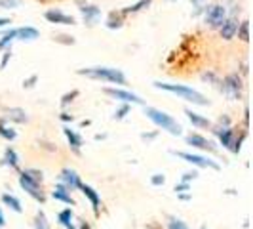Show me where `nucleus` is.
<instances>
[{
    "label": "nucleus",
    "mask_w": 253,
    "mask_h": 229,
    "mask_svg": "<svg viewBox=\"0 0 253 229\" xmlns=\"http://www.w3.org/2000/svg\"><path fill=\"white\" fill-rule=\"evenodd\" d=\"M185 114H187V118L190 120V124L196 128H211V122L202 116V114L194 113V111H190V109H185Z\"/></svg>",
    "instance_id": "obj_19"
},
{
    "label": "nucleus",
    "mask_w": 253,
    "mask_h": 229,
    "mask_svg": "<svg viewBox=\"0 0 253 229\" xmlns=\"http://www.w3.org/2000/svg\"><path fill=\"white\" fill-rule=\"evenodd\" d=\"M38 31L35 27H19L17 29V40H37Z\"/></svg>",
    "instance_id": "obj_23"
},
{
    "label": "nucleus",
    "mask_w": 253,
    "mask_h": 229,
    "mask_svg": "<svg viewBox=\"0 0 253 229\" xmlns=\"http://www.w3.org/2000/svg\"><path fill=\"white\" fill-rule=\"evenodd\" d=\"M6 120L23 124V122L29 120V116H27L25 109H21V107H10V109H6Z\"/></svg>",
    "instance_id": "obj_18"
},
{
    "label": "nucleus",
    "mask_w": 253,
    "mask_h": 229,
    "mask_svg": "<svg viewBox=\"0 0 253 229\" xmlns=\"http://www.w3.org/2000/svg\"><path fill=\"white\" fill-rule=\"evenodd\" d=\"M168 229H189L181 220H175V218H171L169 220V224H168Z\"/></svg>",
    "instance_id": "obj_33"
},
{
    "label": "nucleus",
    "mask_w": 253,
    "mask_h": 229,
    "mask_svg": "<svg viewBox=\"0 0 253 229\" xmlns=\"http://www.w3.org/2000/svg\"><path fill=\"white\" fill-rule=\"evenodd\" d=\"M35 229H50V222H48V218H46V214H44L42 210H38L37 212V218H35Z\"/></svg>",
    "instance_id": "obj_29"
},
{
    "label": "nucleus",
    "mask_w": 253,
    "mask_h": 229,
    "mask_svg": "<svg viewBox=\"0 0 253 229\" xmlns=\"http://www.w3.org/2000/svg\"><path fill=\"white\" fill-rule=\"evenodd\" d=\"M202 78H204V80H208V82H217V78H215V75H213V73H204Z\"/></svg>",
    "instance_id": "obj_42"
},
{
    "label": "nucleus",
    "mask_w": 253,
    "mask_h": 229,
    "mask_svg": "<svg viewBox=\"0 0 253 229\" xmlns=\"http://www.w3.org/2000/svg\"><path fill=\"white\" fill-rule=\"evenodd\" d=\"M80 191L88 197V201L91 203V208H93V214L95 216H99V206H101V199H99V195H97V191L93 189V187H89L86 183H82L80 185Z\"/></svg>",
    "instance_id": "obj_15"
},
{
    "label": "nucleus",
    "mask_w": 253,
    "mask_h": 229,
    "mask_svg": "<svg viewBox=\"0 0 253 229\" xmlns=\"http://www.w3.org/2000/svg\"><path fill=\"white\" fill-rule=\"evenodd\" d=\"M2 52H4V56H2V61H0V69H4L6 63L10 61V57H12V46H10V48H6V50H2Z\"/></svg>",
    "instance_id": "obj_34"
},
{
    "label": "nucleus",
    "mask_w": 253,
    "mask_h": 229,
    "mask_svg": "<svg viewBox=\"0 0 253 229\" xmlns=\"http://www.w3.org/2000/svg\"><path fill=\"white\" fill-rule=\"evenodd\" d=\"M76 96H78V90H73L71 94H65L63 98H61V105H63V107H67L69 103H71V102H73V100H75Z\"/></svg>",
    "instance_id": "obj_32"
},
{
    "label": "nucleus",
    "mask_w": 253,
    "mask_h": 229,
    "mask_svg": "<svg viewBox=\"0 0 253 229\" xmlns=\"http://www.w3.org/2000/svg\"><path fill=\"white\" fill-rule=\"evenodd\" d=\"M228 124H230L228 116H221V118H219V126H228Z\"/></svg>",
    "instance_id": "obj_44"
},
{
    "label": "nucleus",
    "mask_w": 253,
    "mask_h": 229,
    "mask_svg": "<svg viewBox=\"0 0 253 229\" xmlns=\"http://www.w3.org/2000/svg\"><path fill=\"white\" fill-rule=\"evenodd\" d=\"M37 80H38V76H37V75H33V76H31V78H27L25 82H23V86H25V88H33Z\"/></svg>",
    "instance_id": "obj_40"
},
{
    "label": "nucleus",
    "mask_w": 253,
    "mask_h": 229,
    "mask_svg": "<svg viewBox=\"0 0 253 229\" xmlns=\"http://www.w3.org/2000/svg\"><path fill=\"white\" fill-rule=\"evenodd\" d=\"M227 17V8L223 4H210L204 6V21L210 29H219Z\"/></svg>",
    "instance_id": "obj_5"
},
{
    "label": "nucleus",
    "mask_w": 253,
    "mask_h": 229,
    "mask_svg": "<svg viewBox=\"0 0 253 229\" xmlns=\"http://www.w3.org/2000/svg\"><path fill=\"white\" fill-rule=\"evenodd\" d=\"M177 195H179V199H181V201H190L189 193H177Z\"/></svg>",
    "instance_id": "obj_45"
},
{
    "label": "nucleus",
    "mask_w": 253,
    "mask_h": 229,
    "mask_svg": "<svg viewBox=\"0 0 253 229\" xmlns=\"http://www.w3.org/2000/svg\"><path fill=\"white\" fill-rule=\"evenodd\" d=\"M127 113H129V105H127V103H122V105L114 111V120H122Z\"/></svg>",
    "instance_id": "obj_30"
},
{
    "label": "nucleus",
    "mask_w": 253,
    "mask_h": 229,
    "mask_svg": "<svg viewBox=\"0 0 253 229\" xmlns=\"http://www.w3.org/2000/svg\"><path fill=\"white\" fill-rule=\"evenodd\" d=\"M145 114H147V118L151 122H154L156 126L166 130V132H169L171 136H181L183 134V126L179 124L171 114L164 113V111H160L156 107H145Z\"/></svg>",
    "instance_id": "obj_3"
},
{
    "label": "nucleus",
    "mask_w": 253,
    "mask_h": 229,
    "mask_svg": "<svg viewBox=\"0 0 253 229\" xmlns=\"http://www.w3.org/2000/svg\"><path fill=\"white\" fill-rule=\"evenodd\" d=\"M59 183H63L69 191L80 189V185H82L80 176L76 174L75 170H71V168H63V170H61V174H59Z\"/></svg>",
    "instance_id": "obj_12"
},
{
    "label": "nucleus",
    "mask_w": 253,
    "mask_h": 229,
    "mask_svg": "<svg viewBox=\"0 0 253 229\" xmlns=\"http://www.w3.org/2000/svg\"><path fill=\"white\" fill-rule=\"evenodd\" d=\"M105 138H107L105 134H97V136H95V140H97V141H99V140H105Z\"/></svg>",
    "instance_id": "obj_49"
},
{
    "label": "nucleus",
    "mask_w": 253,
    "mask_h": 229,
    "mask_svg": "<svg viewBox=\"0 0 253 229\" xmlns=\"http://www.w3.org/2000/svg\"><path fill=\"white\" fill-rule=\"evenodd\" d=\"M13 40H17V29H10V31H6V33L0 37V52L10 48Z\"/></svg>",
    "instance_id": "obj_22"
},
{
    "label": "nucleus",
    "mask_w": 253,
    "mask_h": 229,
    "mask_svg": "<svg viewBox=\"0 0 253 229\" xmlns=\"http://www.w3.org/2000/svg\"><path fill=\"white\" fill-rule=\"evenodd\" d=\"M0 138H4L6 141H13L17 138V132L12 126H8L4 118H0Z\"/></svg>",
    "instance_id": "obj_24"
},
{
    "label": "nucleus",
    "mask_w": 253,
    "mask_h": 229,
    "mask_svg": "<svg viewBox=\"0 0 253 229\" xmlns=\"http://www.w3.org/2000/svg\"><path fill=\"white\" fill-rule=\"evenodd\" d=\"M19 185H21V189L25 191L29 197H33L35 201H38V203H44V201H46V195L42 193V185L38 183L37 179L27 176L25 172L19 174Z\"/></svg>",
    "instance_id": "obj_7"
},
{
    "label": "nucleus",
    "mask_w": 253,
    "mask_h": 229,
    "mask_svg": "<svg viewBox=\"0 0 253 229\" xmlns=\"http://www.w3.org/2000/svg\"><path fill=\"white\" fill-rule=\"evenodd\" d=\"M63 134L65 138H67V141H69V145H71V149L75 153H80V147H82V136L78 134V132H75V130H71L69 126L63 128Z\"/></svg>",
    "instance_id": "obj_17"
},
{
    "label": "nucleus",
    "mask_w": 253,
    "mask_h": 229,
    "mask_svg": "<svg viewBox=\"0 0 253 229\" xmlns=\"http://www.w3.org/2000/svg\"><path fill=\"white\" fill-rule=\"evenodd\" d=\"M80 229H91V226H89L88 222H82V224H80Z\"/></svg>",
    "instance_id": "obj_48"
},
{
    "label": "nucleus",
    "mask_w": 253,
    "mask_h": 229,
    "mask_svg": "<svg viewBox=\"0 0 253 229\" xmlns=\"http://www.w3.org/2000/svg\"><path fill=\"white\" fill-rule=\"evenodd\" d=\"M158 136V132H151V134H141V140L143 141H152Z\"/></svg>",
    "instance_id": "obj_41"
},
{
    "label": "nucleus",
    "mask_w": 253,
    "mask_h": 229,
    "mask_svg": "<svg viewBox=\"0 0 253 229\" xmlns=\"http://www.w3.org/2000/svg\"><path fill=\"white\" fill-rule=\"evenodd\" d=\"M73 118H75L73 114H69V113H61V120H63V122H73Z\"/></svg>",
    "instance_id": "obj_43"
},
{
    "label": "nucleus",
    "mask_w": 253,
    "mask_h": 229,
    "mask_svg": "<svg viewBox=\"0 0 253 229\" xmlns=\"http://www.w3.org/2000/svg\"><path fill=\"white\" fill-rule=\"evenodd\" d=\"M44 17L50 21V23H55V25H75L76 19L73 15H67L61 10H48L44 13Z\"/></svg>",
    "instance_id": "obj_14"
},
{
    "label": "nucleus",
    "mask_w": 253,
    "mask_h": 229,
    "mask_svg": "<svg viewBox=\"0 0 253 229\" xmlns=\"http://www.w3.org/2000/svg\"><path fill=\"white\" fill-rule=\"evenodd\" d=\"M2 165L10 166V168H17L19 166V157H17V153L13 151L12 147H6V151H4V159H2Z\"/></svg>",
    "instance_id": "obj_21"
},
{
    "label": "nucleus",
    "mask_w": 253,
    "mask_h": 229,
    "mask_svg": "<svg viewBox=\"0 0 253 229\" xmlns=\"http://www.w3.org/2000/svg\"><path fill=\"white\" fill-rule=\"evenodd\" d=\"M175 193H185V191H190V183H187V181H181V183H177L175 185Z\"/></svg>",
    "instance_id": "obj_38"
},
{
    "label": "nucleus",
    "mask_w": 253,
    "mask_h": 229,
    "mask_svg": "<svg viewBox=\"0 0 253 229\" xmlns=\"http://www.w3.org/2000/svg\"><path fill=\"white\" fill-rule=\"evenodd\" d=\"M171 155H175V157H179V159L187 161L189 165H194V166H198V168H213V170H219V168H221V166H219V163L211 161L210 157L192 155V153H185V151H171Z\"/></svg>",
    "instance_id": "obj_8"
},
{
    "label": "nucleus",
    "mask_w": 253,
    "mask_h": 229,
    "mask_svg": "<svg viewBox=\"0 0 253 229\" xmlns=\"http://www.w3.org/2000/svg\"><path fill=\"white\" fill-rule=\"evenodd\" d=\"M105 25L109 27V29H120V27L124 25V15L118 12H113L111 15H109V19H107V23Z\"/></svg>",
    "instance_id": "obj_26"
},
{
    "label": "nucleus",
    "mask_w": 253,
    "mask_h": 229,
    "mask_svg": "<svg viewBox=\"0 0 253 229\" xmlns=\"http://www.w3.org/2000/svg\"><path fill=\"white\" fill-rule=\"evenodd\" d=\"M204 0H192V4H196V6H202Z\"/></svg>",
    "instance_id": "obj_50"
},
{
    "label": "nucleus",
    "mask_w": 253,
    "mask_h": 229,
    "mask_svg": "<svg viewBox=\"0 0 253 229\" xmlns=\"http://www.w3.org/2000/svg\"><path fill=\"white\" fill-rule=\"evenodd\" d=\"M236 35H238V38H240V40L248 42V40H250V21H242V23H238Z\"/></svg>",
    "instance_id": "obj_28"
},
{
    "label": "nucleus",
    "mask_w": 253,
    "mask_h": 229,
    "mask_svg": "<svg viewBox=\"0 0 253 229\" xmlns=\"http://www.w3.org/2000/svg\"><path fill=\"white\" fill-rule=\"evenodd\" d=\"M27 176H31L33 179H37L38 183H42V179H44V174L40 172V170H37V168H27V170H23Z\"/></svg>",
    "instance_id": "obj_31"
},
{
    "label": "nucleus",
    "mask_w": 253,
    "mask_h": 229,
    "mask_svg": "<svg viewBox=\"0 0 253 229\" xmlns=\"http://www.w3.org/2000/svg\"><path fill=\"white\" fill-rule=\"evenodd\" d=\"M2 203L6 204L8 208H12L13 212H17V214H21L23 212V206H21V201L17 199V197H13L10 193H4L2 195Z\"/></svg>",
    "instance_id": "obj_20"
},
{
    "label": "nucleus",
    "mask_w": 253,
    "mask_h": 229,
    "mask_svg": "<svg viewBox=\"0 0 253 229\" xmlns=\"http://www.w3.org/2000/svg\"><path fill=\"white\" fill-rule=\"evenodd\" d=\"M211 130H213V136L219 138V143H221L225 149H228V151H232V153H240L244 136L238 138L230 126H217V128H211Z\"/></svg>",
    "instance_id": "obj_4"
},
{
    "label": "nucleus",
    "mask_w": 253,
    "mask_h": 229,
    "mask_svg": "<svg viewBox=\"0 0 253 229\" xmlns=\"http://www.w3.org/2000/svg\"><path fill=\"white\" fill-rule=\"evenodd\" d=\"M55 40H57V42H65V44H75V38L67 37V35H57Z\"/></svg>",
    "instance_id": "obj_39"
},
{
    "label": "nucleus",
    "mask_w": 253,
    "mask_h": 229,
    "mask_svg": "<svg viewBox=\"0 0 253 229\" xmlns=\"http://www.w3.org/2000/svg\"><path fill=\"white\" fill-rule=\"evenodd\" d=\"M242 88H244V82H242L238 73H230V75H227L223 78L221 90H223V94L227 96L228 100H240Z\"/></svg>",
    "instance_id": "obj_6"
},
{
    "label": "nucleus",
    "mask_w": 253,
    "mask_h": 229,
    "mask_svg": "<svg viewBox=\"0 0 253 229\" xmlns=\"http://www.w3.org/2000/svg\"><path fill=\"white\" fill-rule=\"evenodd\" d=\"M8 23H12V21H10L8 17H0V27H6Z\"/></svg>",
    "instance_id": "obj_46"
},
{
    "label": "nucleus",
    "mask_w": 253,
    "mask_h": 229,
    "mask_svg": "<svg viewBox=\"0 0 253 229\" xmlns=\"http://www.w3.org/2000/svg\"><path fill=\"white\" fill-rule=\"evenodd\" d=\"M76 4L80 6L78 10H80L82 15H84V21H86L88 25H95V21H97L99 15H101V10H99L97 6H93V4L84 2V0H76Z\"/></svg>",
    "instance_id": "obj_11"
},
{
    "label": "nucleus",
    "mask_w": 253,
    "mask_h": 229,
    "mask_svg": "<svg viewBox=\"0 0 253 229\" xmlns=\"http://www.w3.org/2000/svg\"><path fill=\"white\" fill-rule=\"evenodd\" d=\"M19 6V2L17 0H0V8H17Z\"/></svg>",
    "instance_id": "obj_37"
},
{
    "label": "nucleus",
    "mask_w": 253,
    "mask_h": 229,
    "mask_svg": "<svg viewBox=\"0 0 253 229\" xmlns=\"http://www.w3.org/2000/svg\"><path fill=\"white\" fill-rule=\"evenodd\" d=\"M6 226V220H4V214H2V210H0V228H4Z\"/></svg>",
    "instance_id": "obj_47"
},
{
    "label": "nucleus",
    "mask_w": 253,
    "mask_h": 229,
    "mask_svg": "<svg viewBox=\"0 0 253 229\" xmlns=\"http://www.w3.org/2000/svg\"><path fill=\"white\" fill-rule=\"evenodd\" d=\"M57 222H59L63 228H69V226L73 224V210H71V208L61 210V212L57 214Z\"/></svg>",
    "instance_id": "obj_27"
},
{
    "label": "nucleus",
    "mask_w": 253,
    "mask_h": 229,
    "mask_svg": "<svg viewBox=\"0 0 253 229\" xmlns=\"http://www.w3.org/2000/svg\"><path fill=\"white\" fill-rule=\"evenodd\" d=\"M151 183L154 185V187H158V185H164V183H166L164 174H154V176L151 178Z\"/></svg>",
    "instance_id": "obj_35"
},
{
    "label": "nucleus",
    "mask_w": 253,
    "mask_h": 229,
    "mask_svg": "<svg viewBox=\"0 0 253 229\" xmlns=\"http://www.w3.org/2000/svg\"><path fill=\"white\" fill-rule=\"evenodd\" d=\"M151 2L152 0H139V2H135V4H131V6L124 8L120 13H122V15H127V13H137V12H141L143 8H149V6H151Z\"/></svg>",
    "instance_id": "obj_25"
},
{
    "label": "nucleus",
    "mask_w": 253,
    "mask_h": 229,
    "mask_svg": "<svg viewBox=\"0 0 253 229\" xmlns=\"http://www.w3.org/2000/svg\"><path fill=\"white\" fill-rule=\"evenodd\" d=\"M200 229H206V228H200Z\"/></svg>",
    "instance_id": "obj_51"
},
{
    "label": "nucleus",
    "mask_w": 253,
    "mask_h": 229,
    "mask_svg": "<svg viewBox=\"0 0 253 229\" xmlns=\"http://www.w3.org/2000/svg\"><path fill=\"white\" fill-rule=\"evenodd\" d=\"M105 94L111 96V98H114V100H118V102H122V103H139V105H143V100H141L139 96H135V94H131V92H127V90L105 88Z\"/></svg>",
    "instance_id": "obj_9"
},
{
    "label": "nucleus",
    "mask_w": 253,
    "mask_h": 229,
    "mask_svg": "<svg viewBox=\"0 0 253 229\" xmlns=\"http://www.w3.org/2000/svg\"><path fill=\"white\" fill-rule=\"evenodd\" d=\"M187 143L192 145V147H196V149H200V151H208V153L217 151L215 143L211 140H208V138H204L202 134H189L187 136Z\"/></svg>",
    "instance_id": "obj_10"
},
{
    "label": "nucleus",
    "mask_w": 253,
    "mask_h": 229,
    "mask_svg": "<svg viewBox=\"0 0 253 229\" xmlns=\"http://www.w3.org/2000/svg\"><path fill=\"white\" fill-rule=\"evenodd\" d=\"M51 197L55 199V201H59V203H65V204H75V199L71 197V191L65 187L63 183H57L55 185V189L51 191Z\"/></svg>",
    "instance_id": "obj_16"
},
{
    "label": "nucleus",
    "mask_w": 253,
    "mask_h": 229,
    "mask_svg": "<svg viewBox=\"0 0 253 229\" xmlns=\"http://www.w3.org/2000/svg\"><path fill=\"white\" fill-rule=\"evenodd\" d=\"M236 29H238V19L236 15H230V17H225V21L219 27V33H221V38L223 40H232L236 37Z\"/></svg>",
    "instance_id": "obj_13"
},
{
    "label": "nucleus",
    "mask_w": 253,
    "mask_h": 229,
    "mask_svg": "<svg viewBox=\"0 0 253 229\" xmlns=\"http://www.w3.org/2000/svg\"><path fill=\"white\" fill-rule=\"evenodd\" d=\"M154 86L158 90H164V92H169V94H175L181 100L185 102H190L194 105H210V100L200 94L198 90L190 88V86H185V84H166V82H154Z\"/></svg>",
    "instance_id": "obj_1"
},
{
    "label": "nucleus",
    "mask_w": 253,
    "mask_h": 229,
    "mask_svg": "<svg viewBox=\"0 0 253 229\" xmlns=\"http://www.w3.org/2000/svg\"><path fill=\"white\" fill-rule=\"evenodd\" d=\"M196 178H198V172H196V170H192V172H185V174H183V178H181V181L190 183V181H194Z\"/></svg>",
    "instance_id": "obj_36"
},
{
    "label": "nucleus",
    "mask_w": 253,
    "mask_h": 229,
    "mask_svg": "<svg viewBox=\"0 0 253 229\" xmlns=\"http://www.w3.org/2000/svg\"><path fill=\"white\" fill-rule=\"evenodd\" d=\"M78 75L88 76L93 80H105L111 84H126V75L120 69H113V67H86V69H78Z\"/></svg>",
    "instance_id": "obj_2"
},
{
    "label": "nucleus",
    "mask_w": 253,
    "mask_h": 229,
    "mask_svg": "<svg viewBox=\"0 0 253 229\" xmlns=\"http://www.w3.org/2000/svg\"><path fill=\"white\" fill-rule=\"evenodd\" d=\"M171 2H173V0H171Z\"/></svg>",
    "instance_id": "obj_52"
}]
</instances>
